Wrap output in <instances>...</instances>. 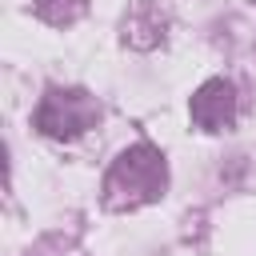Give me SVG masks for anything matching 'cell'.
<instances>
[{
  "label": "cell",
  "mask_w": 256,
  "mask_h": 256,
  "mask_svg": "<svg viewBox=\"0 0 256 256\" xmlns=\"http://www.w3.org/2000/svg\"><path fill=\"white\" fill-rule=\"evenodd\" d=\"M164 188H168V164H164L160 148L132 144L112 160V168L104 176V204L116 208V212L140 208V204L160 200Z\"/></svg>",
  "instance_id": "cell-1"
},
{
  "label": "cell",
  "mask_w": 256,
  "mask_h": 256,
  "mask_svg": "<svg viewBox=\"0 0 256 256\" xmlns=\"http://www.w3.org/2000/svg\"><path fill=\"white\" fill-rule=\"evenodd\" d=\"M100 108L84 88H48L36 108V128L52 140H76L96 124Z\"/></svg>",
  "instance_id": "cell-2"
},
{
  "label": "cell",
  "mask_w": 256,
  "mask_h": 256,
  "mask_svg": "<svg viewBox=\"0 0 256 256\" xmlns=\"http://www.w3.org/2000/svg\"><path fill=\"white\" fill-rule=\"evenodd\" d=\"M192 120H196V128H204V132H224V128L236 120V84L224 80V76L204 80V84L192 92Z\"/></svg>",
  "instance_id": "cell-3"
},
{
  "label": "cell",
  "mask_w": 256,
  "mask_h": 256,
  "mask_svg": "<svg viewBox=\"0 0 256 256\" xmlns=\"http://www.w3.org/2000/svg\"><path fill=\"white\" fill-rule=\"evenodd\" d=\"M36 16L48 24H72L84 16V0H36Z\"/></svg>",
  "instance_id": "cell-4"
}]
</instances>
